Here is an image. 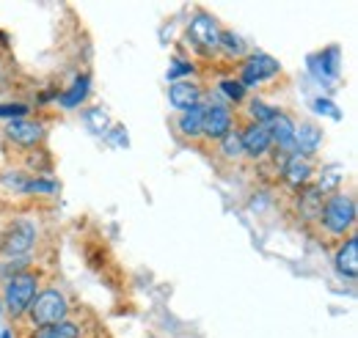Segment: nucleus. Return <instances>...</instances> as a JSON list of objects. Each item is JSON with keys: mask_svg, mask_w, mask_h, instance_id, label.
Segmentation results:
<instances>
[{"mask_svg": "<svg viewBox=\"0 0 358 338\" xmlns=\"http://www.w3.org/2000/svg\"><path fill=\"white\" fill-rule=\"evenodd\" d=\"M278 72H281V64H278L273 55H268V52H251V55L243 61L237 80H240L243 88H254V85L273 80Z\"/></svg>", "mask_w": 358, "mask_h": 338, "instance_id": "obj_6", "label": "nucleus"}, {"mask_svg": "<svg viewBox=\"0 0 358 338\" xmlns=\"http://www.w3.org/2000/svg\"><path fill=\"white\" fill-rule=\"evenodd\" d=\"M237 119L234 110L224 102H204V119H201V138L204 140H221L229 129H234Z\"/></svg>", "mask_w": 358, "mask_h": 338, "instance_id": "obj_9", "label": "nucleus"}, {"mask_svg": "<svg viewBox=\"0 0 358 338\" xmlns=\"http://www.w3.org/2000/svg\"><path fill=\"white\" fill-rule=\"evenodd\" d=\"M218 50H224L229 58H245V55H248V44H245V39L237 36L234 31H226V28H221Z\"/></svg>", "mask_w": 358, "mask_h": 338, "instance_id": "obj_23", "label": "nucleus"}, {"mask_svg": "<svg viewBox=\"0 0 358 338\" xmlns=\"http://www.w3.org/2000/svg\"><path fill=\"white\" fill-rule=\"evenodd\" d=\"M89 91H91L89 75H78V78L72 80V85H69L64 94H58V99H61V108H64V110H75V108H80V105L86 102Z\"/></svg>", "mask_w": 358, "mask_h": 338, "instance_id": "obj_20", "label": "nucleus"}, {"mask_svg": "<svg viewBox=\"0 0 358 338\" xmlns=\"http://www.w3.org/2000/svg\"><path fill=\"white\" fill-rule=\"evenodd\" d=\"M169 102L177 108L179 113L193 110L199 105H204V88L196 80H177L169 85Z\"/></svg>", "mask_w": 358, "mask_h": 338, "instance_id": "obj_13", "label": "nucleus"}, {"mask_svg": "<svg viewBox=\"0 0 358 338\" xmlns=\"http://www.w3.org/2000/svg\"><path fill=\"white\" fill-rule=\"evenodd\" d=\"M240 140H243V154L251 163H262L273 152V140H270L268 124H254V122H243L240 124Z\"/></svg>", "mask_w": 358, "mask_h": 338, "instance_id": "obj_8", "label": "nucleus"}, {"mask_svg": "<svg viewBox=\"0 0 358 338\" xmlns=\"http://www.w3.org/2000/svg\"><path fill=\"white\" fill-rule=\"evenodd\" d=\"M83 119H86V124L91 127V132H96V135H108V129L113 127L110 113H108L105 108H89V110L83 113Z\"/></svg>", "mask_w": 358, "mask_h": 338, "instance_id": "obj_24", "label": "nucleus"}, {"mask_svg": "<svg viewBox=\"0 0 358 338\" xmlns=\"http://www.w3.org/2000/svg\"><path fill=\"white\" fill-rule=\"evenodd\" d=\"M275 110L278 108H273L268 102H262V99H248L245 102V110H243V116H245V122H254V124H270V119L275 116Z\"/></svg>", "mask_w": 358, "mask_h": 338, "instance_id": "obj_22", "label": "nucleus"}, {"mask_svg": "<svg viewBox=\"0 0 358 338\" xmlns=\"http://www.w3.org/2000/svg\"><path fill=\"white\" fill-rule=\"evenodd\" d=\"M218 94L224 96L229 105H234V102H243V99H245V88L240 85L237 78H224V80L218 83Z\"/></svg>", "mask_w": 358, "mask_h": 338, "instance_id": "obj_27", "label": "nucleus"}, {"mask_svg": "<svg viewBox=\"0 0 358 338\" xmlns=\"http://www.w3.org/2000/svg\"><path fill=\"white\" fill-rule=\"evenodd\" d=\"M39 289H42V272L39 270H25V272L3 281V305H6L8 319L22 322V316L28 314Z\"/></svg>", "mask_w": 358, "mask_h": 338, "instance_id": "obj_3", "label": "nucleus"}, {"mask_svg": "<svg viewBox=\"0 0 358 338\" xmlns=\"http://www.w3.org/2000/svg\"><path fill=\"white\" fill-rule=\"evenodd\" d=\"M108 140L110 143H116V146H127V132L122 124H113V127L108 129Z\"/></svg>", "mask_w": 358, "mask_h": 338, "instance_id": "obj_31", "label": "nucleus"}, {"mask_svg": "<svg viewBox=\"0 0 358 338\" xmlns=\"http://www.w3.org/2000/svg\"><path fill=\"white\" fill-rule=\"evenodd\" d=\"M28 105L25 102H3L0 105V119L6 122H17V119H28Z\"/></svg>", "mask_w": 358, "mask_h": 338, "instance_id": "obj_29", "label": "nucleus"}, {"mask_svg": "<svg viewBox=\"0 0 358 338\" xmlns=\"http://www.w3.org/2000/svg\"><path fill=\"white\" fill-rule=\"evenodd\" d=\"M314 110L320 113V116H328V119H334V122H342V110L331 102V99H322V96H317L314 99Z\"/></svg>", "mask_w": 358, "mask_h": 338, "instance_id": "obj_30", "label": "nucleus"}, {"mask_svg": "<svg viewBox=\"0 0 358 338\" xmlns=\"http://www.w3.org/2000/svg\"><path fill=\"white\" fill-rule=\"evenodd\" d=\"M356 198L353 193H345V190H336L334 196H325L322 201V212H320V220H317V231L325 234L328 240H345L353 234L356 228Z\"/></svg>", "mask_w": 358, "mask_h": 338, "instance_id": "obj_1", "label": "nucleus"}, {"mask_svg": "<svg viewBox=\"0 0 358 338\" xmlns=\"http://www.w3.org/2000/svg\"><path fill=\"white\" fill-rule=\"evenodd\" d=\"M3 138L11 146L22 149V152H34V149H39L45 143L47 127L42 122H36V119H17V122H6Z\"/></svg>", "mask_w": 358, "mask_h": 338, "instance_id": "obj_5", "label": "nucleus"}, {"mask_svg": "<svg viewBox=\"0 0 358 338\" xmlns=\"http://www.w3.org/2000/svg\"><path fill=\"white\" fill-rule=\"evenodd\" d=\"M334 264L339 270V275H345L348 281L358 278V234L353 231L348 240L339 242L336 254H334Z\"/></svg>", "mask_w": 358, "mask_h": 338, "instance_id": "obj_15", "label": "nucleus"}, {"mask_svg": "<svg viewBox=\"0 0 358 338\" xmlns=\"http://www.w3.org/2000/svg\"><path fill=\"white\" fill-rule=\"evenodd\" d=\"M196 75V66L190 64V61H185V58H174V64L169 66V72H166V78H169V83H177V80H190Z\"/></svg>", "mask_w": 358, "mask_h": 338, "instance_id": "obj_28", "label": "nucleus"}, {"mask_svg": "<svg viewBox=\"0 0 358 338\" xmlns=\"http://www.w3.org/2000/svg\"><path fill=\"white\" fill-rule=\"evenodd\" d=\"M215 154L226 160V163H243L245 154H243V140H240V129H229L221 140H215Z\"/></svg>", "mask_w": 358, "mask_h": 338, "instance_id": "obj_18", "label": "nucleus"}, {"mask_svg": "<svg viewBox=\"0 0 358 338\" xmlns=\"http://www.w3.org/2000/svg\"><path fill=\"white\" fill-rule=\"evenodd\" d=\"M31 270V256H14V258H0V284Z\"/></svg>", "mask_w": 358, "mask_h": 338, "instance_id": "obj_25", "label": "nucleus"}, {"mask_svg": "<svg viewBox=\"0 0 358 338\" xmlns=\"http://www.w3.org/2000/svg\"><path fill=\"white\" fill-rule=\"evenodd\" d=\"M201 119H204V105L179 113L177 119V132L187 140H201Z\"/></svg>", "mask_w": 358, "mask_h": 338, "instance_id": "obj_21", "label": "nucleus"}, {"mask_svg": "<svg viewBox=\"0 0 358 338\" xmlns=\"http://www.w3.org/2000/svg\"><path fill=\"white\" fill-rule=\"evenodd\" d=\"M218 36H221V25L213 14L207 11H196L187 22V39L193 47H199L201 52H213L218 50Z\"/></svg>", "mask_w": 358, "mask_h": 338, "instance_id": "obj_7", "label": "nucleus"}, {"mask_svg": "<svg viewBox=\"0 0 358 338\" xmlns=\"http://www.w3.org/2000/svg\"><path fill=\"white\" fill-rule=\"evenodd\" d=\"M314 179V160L309 157H301V154H289L281 166V182L289 187V190H301L306 184H312Z\"/></svg>", "mask_w": 358, "mask_h": 338, "instance_id": "obj_12", "label": "nucleus"}, {"mask_svg": "<svg viewBox=\"0 0 358 338\" xmlns=\"http://www.w3.org/2000/svg\"><path fill=\"white\" fill-rule=\"evenodd\" d=\"M309 69L322 85H334L339 80V47H328L317 55H309Z\"/></svg>", "mask_w": 358, "mask_h": 338, "instance_id": "obj_14", "label": "nucleus"}, {"mask_svg": "<svg viewBox=\"0 0 358 338\" xmlns=\"http://www.w3.org/2000/svg\"><path fill=\"white\" fill-rule=\"evenodd\" d=\"M292 140H295V152L301 157L314 160V154L322 146V129L317 127L314 122H295V138Z\"/></svg>", "mask_w": 358, "mask_h": 338, "instance_id": "obj_16", "label": "nucleus"}, {"mask_svg": "<svg viewBox=\"0 0 358 338\" xmlns=\"http://www.w3.org/2000/svg\"><path fill=\"white\" fill-rule=\"evenodd\" d=\"M39 242V226L34 217H8L6 226L0 228V256L14 258V256H31V251Z\"/></svg>", "mask_w": 358, "mask_h": 338, "instance_id": "obj_4", "label": "nucleus"}, {"mask_svg": "<svg viewBox=\"0 0 358 338\" xmlns=\"http://www.w3.org/2000/svg\"><path fill=\"white\" fill-rule=\"evenodd\" d=\"M72 316V302L69 297L64 295L58 286H47L39 289V295L34 297L28 314L22 316V322L28 325V330H36V328H47V325H55V322H64Z\"/></svg>", "mask_w": 358, "mask_h": 338, "instance_id": "obj_2", "label": "nucleus"}, {"mask_svg": "<svg viewBox=\"0 0 358 338\" xmlns=\"http://www.w3.org/2000/svg\"><path fill=\"white\" fill-rule=\"evenodd\" d=\"M322 201H325L322 193L314 184H306V187L292 193V214L301 220V226L317 228V220H320V212H322Z\"/></svg>", "mask_w": 358, "mask_h": 338, "instance_id": "obj_10", "label": "nucleus"}, {"mask_svg": "<svg viewBox=\"0 0 358 338\" xmlns=\"http://www.w3.org/2000/svg\"><path fill=\"white\" fill-rule=\"evenodd\" d=\"M270 140H273V149L275 152H281L284 157H289V154H298L295 152V122H292V116L289 113H284V110H275V116L270 119Z\"/></svg>", "mask_w": 358, "mask_h": 338, "instance_id": "obj_11", "label": "nucleus"}, {"mask_svg": "<svg viewBox=\"0 0 358 338\" xmlns=\"http://www.w3.org/2000/svg\"><path fill=\"white\" fill-rule=\"evenodd\" d=\"M22 193H31V196H55L58 193V182L55 179H42V176L25 179Z\"/></svg>", "mask_w": 358, "mask_h": 338, "instance_id": "obj_26", "label": "nucleus"}, {"mask_svg": "<svg viewBox=\"0 0 358 338\" xmlns=\"http://www.w3.org/2000/svg\"><path fill=\"white\" fill-rule=\"evenodd\" d=\"M86 336V325L80 319H64V322H55V325H47V328H36L31 330L28 338H83Z\"/></svg>", "mask_w": 358, "mask_h": 338, "instance_id": "obj_17", "label": "nucleus"}, {"mask_svg": "<svg viewBox=\"0 0 358 338\" xmlns=\"http://www.w3.org/2000/svg\"><path fill=\"white\" fill-rule=\"evenodd\" d=\"M342 179H345V170L339 168V166H325V168L314 170L312 184L325 198V196H334L336 190H342Z\"/></svg>", "mask_w": 358, "mask_h": 338, "instance_id": "obj_19", "label": "nucleus"}]
</instances>
